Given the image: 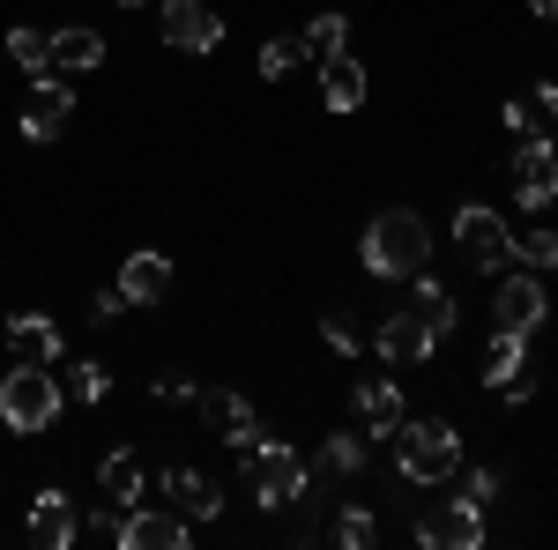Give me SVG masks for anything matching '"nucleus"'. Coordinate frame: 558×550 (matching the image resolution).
Instances as JSON below:
<instances>
[{"instance_id":"obj_1","label":"nucleus","mask_w":558,"mask_h":550,"mask_svg":"<svg viewBox=\"0 0 558 550\" xmlns=\"http://www.w3.org/2000/svg\"><path fill=\"white\" fill-rule=\"evenodd\" d=\"M425 260H432V231H425L417 209H380L365 223V268H373L380 283H410Z\"/></svg>"},{"instance_id":"obj_2","label":"nucleus","mask_w":558,"mask_h":550,"mask_svg":"<svg viewBox=\"0 0 558 550\" xmlns=\"http://www.w3.org/2000/svg\"><path fill=\"white\" fill-rule=\"evenodd\" d=\"M395 468L410 476V484H447L454 468H462V439H454V424H395Z\"/></svg>"},{"instance_id":"obj_3","label":"nucleus","mask_w":558,"mask_h":550,"mask_svg":"<svg viewBox=\"0 0 558 550\" xmlns=\"http://www.w3.org/2000/svg\"><path fill=\"white\" fill-rule=\"evenodd\" d=\"M52 417H60V380L45 365H23L15 357V372L0 380V424L8 431H45Z\"/></svg>"},{"instance_id":"obj_4","label":"nucleus","mask_w":558,"mask_h":550,"mask_svg":"<svg viewBox=\"0 0 558 550\" xmlns=\"http://www.w3.org/2000/svg\"><path fill=\"white\" fill-rule=\"evenodd\" d=\"M454 246H462L470 268L492 276V268H507V260H514V231L484 209V201H462V209H454Z\"/></svg>"},{"instance_id":"obj_5","label":"nucleus","mask_w":558,"mask_h":550,"mask_svg":"<svg viewBox=\"0 0 558 550\" xmlns=\"http://www.w3.org/2000/svg\"><path fill=\"white\" fill-rule=\"evenodd\" d=\"M417 543L425 550H476L484 543V506L470 499H439V506L417 513Z\"/></svg>"},{"instance_id":"obj_6","label":"nucleus","mask_w":558,"mask_h":550,"mask_svg":"<svg viewBox=\"0 0 558 550\" xmlns=\"http://www.w3.org/2000/svg\"><path fill=\"white\" fill-rule=\"evenodd\" d=\"M254 499H260L268 513L291 506V499H305V462H299V447H276V439H260V447H254Z\"/></svg>"},{"instance_id":"obj_7","label":"nucleus","mask_w":558,"mask_h":550,"mask_svg":"<svg viewBox=\"0 0 558 550\" xmlns=\"http://www.w3.org/2000/svg\"><path fill=\"white\" fill-rule=\"evenodd\" d=\"M194 402H202V424H209L223 447H246V454L260 447V417H254V402H246V394H231V387H209V394H194Z\"/></svg>"},{"instance_id":"obj_8","label":"nucleus","mask_w":558,"mask_h":550,"mask_svg":"<svg viewBox=\"0 0 558 550\" xmlns=\"http://www.w3.org/2000/svg\"><path fill=\"white\" fill-rule=\"evenodd\" d=\"M186 536H194V521L186 513H120V528H112V543L120 550H186Z\"/></svg>"},{"instance_id":"obj_9","label":"nucleus","mask_w":558,"mask_h":550,"mask_svg":"<svg viewBox=\"0 0 558 550\" xmlns=\"http://www.w3.org/2000/svg\"><path fill=\"white\" fill-rule=\"evenodd\" d=\"M514 186H521V209H544V201H558V149L544 142V134H521V149H514Z\"/></svg>"},{"instance_id":"obj_10","label":"nucleus","mask_w":558,"mask_h":550,"mask_svg":"<svg viewBox=\"0 0 558 550\" xmlns=\"http://www.w3.org/2000/svg\"><path fill=\"white\" fill-rule=\"evenodd\" d=\"M492 320H499L507 335H536V328L551 320V297H544L536 276H514V283H499V297H492Z\"/></svg>"},{"instance_id":"obj_11","label":"nucleus","mask_w":558,"mask_h":550,"mask_svg":"<svg viewBox=\"0 0 558 550\" xmlns=\"http://www.w3.org/2000/svg\"><path fill=\"white\" fill-rule=\"evenodd\" d=\"M373 342H380V357L395 365V372L425 365L432 350H439V335H432V328L417 320V313H410V305H402V313H387V320H380V335H373Z\"/></svg>"},{"instance_id":"obj_12","label":"nucleus","mask_w":558,"mask_h":550,"mask_svg":"<svg viewBox=\"0 0 558 550\" xmlns=\"http://www.w3.org/2000/svg\"><path fill=\"white\" fill-rule=\"evenodd\" d=\"M165 45L172 52H216L223 45L216 8H202V0H165Z\"/></svg>"},{"instance_id":"obj_13","label":"nucleus","mask_w":558,"mask_h":550,"mask_svg":"<svg viewBox=\"0 0 558 550\" xmlns=\"http://www.w3.org/2000/svg\"><path fill=\"white\" fill-rule=\"evenodd\" d=\"M68 120H75V89L60 83V75H45V83L31 89V105H23V134H31V142H60Z\"/></svg>"},{"instance_id":"obj_14","label":"nucleus","mask_w":558,"mask_h":550,"mask_svg":"<svg viewBox=\"0 0 558 550\" xmlns=\"http://www.w3.org/2000/svg\"><path fill=\"white\" fill-rule=\"evenodd\" d=\"M75 536H83V521H75V506H68V491H38V499H31V543L68 550Z\"/></svg>"},{"instance_id":"obj_15","label":"nucleus","mask_w":558,"mask_h":550,"mask_svg":"<svg viewBox=\"0 0 558 550\" xmlns=\"http://www.w3.org/2000/svg\"><path fill=\"white\" fill-rule=\"evenodd\" d=\"M120 291H128V305H157V297L172 291V260L149 254V246L128 254V260H120Z\"/></svg>"},{"instance_id":"obj_16","label":"nucleus","mask_w":558,"mask_h":550,"mask_svg":"<svg viewBox=\"0 0 558 550\" xmlns=\"http://www.w3.org/2000/svg\"><path fill=\"white\" fill-rule=\"evenodd\" d=\"M320 97H328V112H357V105H365V68H357V52H328V60H320Z\"/></svg>"},{"instance_id":"obj_17","label":"nucleus","mask_w":558,"mask_h":550,"mask_svg":"<svg viewBox=\"0 0 558 550\" xmlns=\"http://www.w3.org/2000/svg\"><path fill=\"white\" fill-rule=\"evenodd\" d=\"M8 350H15L23 365H60V328H52L45 313H15V320H8Z\"/></svg>"},{"instance_id":"obj_18","label":"nucleus","mask_w":558,"mask_h":550,"mask_svg":"<svg viewBox=\"0 0 558 550\" xmlns=\"http://www.w3.org/2000/svg\"><path fill=\"white\" fill-rule=\"evenodd\" d=\"M165 491H172V506L186 513V521H216V513H223V491H216L202 468H172V476H165Z\"/></svg>"},{"instance_id":"obj_19","label":"nucleus","mask_w":558,"mask_h":550,"mask_svg":"<svg viewBox=\"0 0 558 550\" xmlns=\"http://www.w3.org/2000/svg\"><path fill=\"white\" fill-rule=\"evenodd\" d=\"M105 60V38L97 30H83V23H68V30H52V75L68 68V75H89Z\"/></svg>"},{"instance_id":"obj_20","label":"nucleus","mask_w":558,"mask_h":550,"mask_svg":"<svg viewBox=\"0 0 558 550\" xmlns=\"http://www.w3.org/2000/svg\"><path fill=\"white\" fill-rule=\"evenodd\" d=\"M410 283H417V291H410V313H417V320H425L432 335L447 342V328H454V291H447V283H432L425 268H417Z\"/></svg>"},{"instance_id":"obj_21","label":"nucleus","mask_w":558,"mask_h":550,"mask_svg":"<svg viewBox=\"0 0 558 550\" xmlns=\"http://www.w3.org/2000/svg\"><path fill=\"white\" fill-rule=\"evenodd\" d=\"M357 417H365V431H395L402 424V394H395V380H357Z\"/></svg>"},{"instance_id":"obj_22","label":"nucleus","mask_w":558,"mask_h":550,"mask_svg":"<svg viewBox=\"0 0 558 550\" xmlns=\"http://www.w3.org/2000/svg\"><path fill=\"white\" fill-rule=\"evenodd\" d=\"M8 52H15V68L23 75H52V30H8Z\"/></svg>"},{"instance_id":"obj_23","label":"nucleus","mask_w":558,"mask_h":550,"mask_svg":"<svg viewBox=\"0 0 558 550\" xmlns=\"http://www.w3.org/2000/svg\"><path fill=\"white\" fill-rule=\"evenodd\" d=\"M97 484H105V499H142V462L134 454H105V468H97Z\"/></svg>"},{"instance_id":"obj_24","label":"nucleus","mask_w":558,"mask_h":550,"mask_svg":"<svg viewBox=\"0 0 558 550\" xmlns=\"http://www.w3.org/2000/svg\"><path fill=\"white\" fill-rule=\"evenodd\" d=\"M521 350H529V335H507V328H499V335H492V350H484V380L507 387L521 372Z\"/></svg>"},{"instance_id":"obj_25","label":"nucleus","mask_w":558,"mask_h":550,"mask_svg":"<svg viewBox=\"0 0 558 550\" xmlns=\"http://www.w3.org/2000/svg\"><path fill=\"white\" fill-rule=\"evenodd\" d=\"M299 38H305V60H328V52H343L350 23H343V15H313V23H305Z\"/></svg>"},{"instance_id":"obj_26","label":"nucleus","mask_w":558,"mask_h":550,"mask_svg":"<svg viewBox=\"0 0 558 550\" xmlns=\"http://www.w3.org/2000/svg\"><path fill=\"white\" fill-rule=\"evenodd\" d=\"M68 394H75V402H105V394H112V372H105V365H68Z\"/></svg>"},{"instance_id":"obj_27","label":"nucleus","mask_w":558,"mask_h":550,"mask_svg":"<svg viewBox=\"0 0 558 550\" xmlns=\"http://www.w3.org/2000/svg\"><path fill=\"white\" fill-rule=\"evenodd\" d=\"M320 468H328V476H350V468H365V439H357V431L328 439V447H320Z\"/></svg>"},{"instance_id":"obj_28","label":"nucleus","mask_w":558,"mask_h":550,"mask_svg":"<svg viewBox=\"0 0 558 550\" xmlns=\"http://www.w3.org/2000/svg\"><path fill=\"white\" fill-rule=\"evenodd\" d=\"M299 60H305V38H268V45H260V75H268V83L291 75Z\"/></svg>"},{"instance_id":"obj_29","label":"nucleus","mask_w":558,"mask_h":550,"mask_svg":"<svg viewBox=\"0 0 558 550\" xmlns=\"http://www.w3.org/2000/svg\"><path fill=\"white\" fill-rule=\"evenodd\" d=\"M514 260H529V268H558V231H529V239H514Z\"/></svg>"},{"instance_id":"obj_30","label":"nucleus","mask_w":558,"mask_h":550,"mask_svg":"<svg viewBox=\"0 0 558 550\" xmlns=\"http://www.w3.org/2000/svg\"><path fill=\"white\" fill-rule=\"evenodd\" d=\"M373 536H380V528H373V513H365V506H350L343 521H336V543H350V550H365Z\"/></svg>"},{"instance_id":"obj_31","label":"nucleus","mask_w":558,"mask_h":550,"mask_svg":"<svg viewBox=\"0 0 558 550\" xmlns=\"http://www.w3.org/2000/svg\"><path fill=\"white\" fill-rule=\"evenodd\" d=\"M320 335H328V350H343V357H357V328H350V320H320Z\"/></svg>"},{"instance_id":"obj_32","label":"nucleus","mask_w":558,"mask_h":550,"mask_svg":"<svg viewBox=\"0 0 558 550\" xmlns=\"http://www.w3.org/2000/svg\"><path fill=\"white\" fill-rule=\"evenodd\" d=\"M492 491H499V476H492V468H476L470 484H462V499H470V506H484V499H492Z\"/></svg>"},{"instance_id":"obj_33","label":"nucleus","mask_w":558,"mask_h":550,"mask_svg":"<svg viewBox=\"0 0 558 550\" xmlns=\"http://www.w3.org/2000/svg\"><path fill=\"white\" fill-rule=\"evenodd\" d=\"M507 127H514V134H536V105H529V97H514V105H507Z\"/></svg>"},{"instance_id":"obj_34","label":"nucleus","mask_w":558,"mask_h":550,"mask_svg":"<svg viewBox=\"0 0 558 550\" xmlns=\"http://www.w3.org/2000/svg\"><path fill=\"white\" fill-rule=\"evenodd\" d=\"M157 402H194V380H179V372H165V380H157Z\"/></svg>"},{"instance_id":"obj_35","label":"nucleus","mask_w":558,"mask_h":550,"mask_svg":"<svg viewBox=\"0 0 558 550\" xmlns=\"http://www.w3.org/2000/svg\"><path fill=\"white\" fill-rule=\"evenodd\" d=\"M120 313H128V291H120V283H112V291H97V320H120Z\"/></svg>"},{"instance_id":"obj_36","label":"nucleus","mask_w":558,"mask_h":550,"mask_svg":"<svg viewBox=\"0 0 558 550\" xmlns=\"http://www.w3.org/2000/svg\"><path fill=\"white\" fill-rule=\"evenodd\" d=\"M529 8H536V15H551V23H558V0H529Z\"/></svg>"},{"instance_id":"obj_37","label":"nucleus","mask_w":558,"mask_h":550,"mask_svg":"<svg viewBox=\"0 0 558 550\" xmlns=\"http://www.w3.org/2000/svg\"><path fill=\"white\" fill-rule=\"evenodd\" d=\"M120 8H149V0H120Z\"/></svg>"}]
</instances>
